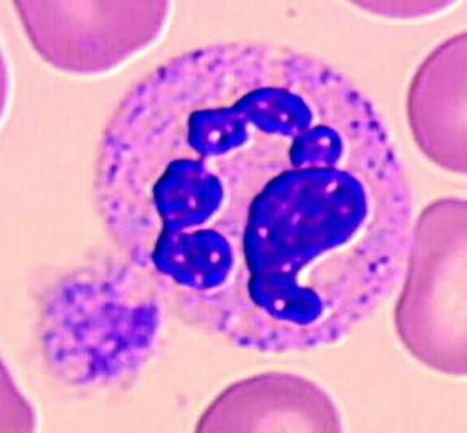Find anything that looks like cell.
Returning a JSON list of instances; mask_svg holds the SVG:
<instances>
[{
	"label": "cell",
	"instance_id": "cell-3",
	"mask_svg": "<svg viewBox=\"0 0 467 433\" xmlns=\"http://www.w3.org/2000/svg\"><path fill=\"white\" fill-rule=\"evenodd\" d=\"M394 323L401 344L431 371L467 374V206L432 202L413 221Z\"/></svg>",
	"mask_w": 467,
	"mask_h": 433
},
{
	"label": "cell",
	"instance_id": "cell-5",
	"mask_svg": "<svg viewBox=\"0 0 467 433\" xmlns=\"http://www.w3.org/2000/svg\"><path fill=\"white\" fill-rule=\"evenodd\" d=\"M199 432H342L332 396L294 374L255 375L219 394L197 423Z\"/></svg>",
	"mask_w": 467,
	"mask_h": 433
},
{
	"label": "cell",
	"instance_id": "cell-1",
	"mask_svg": "<svg viewBox=\"0 0 467 433\" xmlns=\"http://www.w3.org/2000/svg\"><path fill=\"white\" fill-rule=\"evenodd\" d=\"M95 201L184 322L272 354L371 318L415 221L362 89L317 56L247 41L182 53L131 87L99 143Z\"/></svg>",
	"mask_w": 467,
	"mask_h": 433
},
{
	"label": "cell",
	"instance_id": "cell-4",
	"mask_svg": "<svg viewBox=\"0 0 467 433\" xmlns=\"http://www.w3.org/2000/svg\"><path fill=\"white\" fill-rule=\"evenodd\" d=\"M34 50L73 75H104L145 52L164 33L168 2H15Z\"/></svg>",
	"mask_w": 467,
	"mask_h": 433
},
{
	"label": "cell",
	"instance_id": "cell-2",
	"mask_svg": "<svg viewBox=\"0 0 467 433\" xmlns=\"http://www.w3.org/2000/svg\"><path fill=\"white\" fill-rule=\"evenodd\" d=\"M164 299L135 265L80 271L43 309V347L57 376L80 386L135 378L157 347Z\"/></svg>",
	"mask_w": 467,
	"mask_h": 433
},
{
	"label": "cell",
	"instance_id": "cell-6",
	"mask_svg": "<svg viewBox=\"0 0 467 433\" xmlns=\"http://www.w3.org/2000/svg\"><path fill=\"white\" fill-rule=\"evenodd\" d=\"M467 40L450 38L428 56L409 90L408 116L418 147L457 174L467 170Z\"/></svg>",
	"mask_w": 467,
	"mask_h": 433
}]
</instances>
